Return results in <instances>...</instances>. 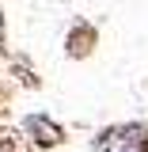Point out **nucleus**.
<instances>
[{
  "label": "nucleus",
  "instance_id": "nucleus-1",
  "mask_svg": "<svg viewBox=\"0 0 148 152\" xmlns=\"http://www.w3.org/2000/svg\"><path fill=\"white\" fill-rule=\"evenodd\" d=\"M99 152H148V129L141 126H118L99 137Z\"/></svg>",
  "mask_w": 148,
  "mask_h": 152
}]
</instances>
